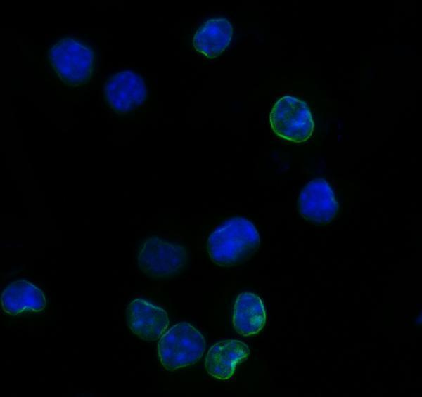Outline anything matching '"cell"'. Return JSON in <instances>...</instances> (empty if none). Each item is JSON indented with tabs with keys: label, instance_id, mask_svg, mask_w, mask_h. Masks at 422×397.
Returning <instances> with one entry per match:
<instances>
[{
	"label": "cell",
	"instance_id": "10",
	"mask_svg": "<svg viewBox=\"0 0 422 397\" xmlns=\"http://www.w3.org/2000/svg\"><path fill=\"white\" fill-rule=\"evenodd\" d=\"M3 311L11 315L42 311L46 305L43 292L31 282L18 280L11 282L1 294Z\"/></svg>",
	"mask_w": 422,
	"mask_h": 397
},
{
	"label": "cell",
	"instance_id": "7",
	"mask_svg": "<svg viewBox=\"0 0 422 397\" xmlns=\"http://www.w3.org/2000/svg\"><path fill=\"white\" fill-rule=\"evenodd\" d=\"M298 205L305 219L319 224L332 221L339 209L333 189L324 178L308 182L300 193Z\"/></svg>",
	"mask_w": 422,
	"mask_h": 397
},
{
	"label": "cell",
	"instance_id": "8",
	"mask_svg": "<svg viewBox=\"0 0 422 397\" xmlns=\"http://www.w3.org/2000/svg\"><path fill=\"white\" fill-rule=\"evenodd\" d=\"M126 316L130 330L148 341L160 339L170 324L165 309L142 298L134 299L128 304Z\"/></svg>",
	"mask_w": 422,
	"mask_h": 397
},
{
	"label": "cell",
	"instance_id": "3",
	"mask_svg": "<svg viewBox=\"0 0 422 397\" xmlns=\"http://www.w3.org/2000/svg\"><path fill=\"white\" fill-rule=\"evenodd\" d=\"M49 59L58 77L69 86H79L91 78L95 55L92 48L72 37H65L53 45Z\"/></svg>",
	"mask_w": 422,
	"mask_h": 397
},
{
	"label": "cell",
	"instance_id": "2",
	"mask_svg": "<svg viewBox=\"0 0 422 397\" xmlns=\"http://www.w3.org/2000/svg\"><path fill=\"white\" fill-rule=\"evenodd\" d=\"M201 332L187 322L174 325L160 337L157 347L162 367L175 371L196 363L205 350Z\"/></svg>",
	"mask_w": 422,
	"mask_h": 397
},
{
	"label": "cell",
	"instance_id": "9",
	"mask_svg": "<svg viewBox=\"0 0 422 397\" xmlns=\"http://www.w3.org/2000/svg\"><path fill=\"white\" fill-rule=\"evenodd\" d=\"M250 349L244 342L224 340L213 344L208 350L205 361L207 372L219 380H228L234 374L236 365L246 360Z\"/></svg>",
	"mask_w": 422,
	"mask_h": 397
},
{
	"label": "cell",
	"instance_id": "4",
	"mask_svg": "<svg viewBox=\"0 0 422 397\" xmlns=\"http://www.w3.org/2000/svg\"><path fill=\"white\" fill-rule=\"evenodd\" d=\"M269 122L279 137L300 143L312 135L314 123L307 103L295 96L286 95L278 99L269 114Z\"/></svg>",
	"mask_w": 422,
	"mask_h": 397
},
{
	"label": "cell",
	"instance_id": "5",
	"mask_svg": "<svg viewBox=\"0 0 422 397\" xmlns=\"http://www.w3.org/2000/svg\"><path fill=\"white\" fill-rule=\"evenodd\" d=\"M188 253L182 245L152 236L141 244L137 263L142 272L153 278H169L186 264Z\"/></svg>",
	"mask_w": 422,
	"mask_h": 397
},
{
	"label": "cell",
	"instance_id": "12",
	"mask_svg": "<svg viewBox=\"0 0 422 397\" xmlns=\"http://www.w3.org/2000/svg\"><path fill=\"white\" fill-rule=\"evenodd\" d=\"M265 323L266 312L260 297L250 292L240 293L233 311V325L236 332L245 337L257 334Z\"/></svg>",
	"mask_w": 422,
	"mask_h": 397
},
{
	"label": "cell",
	"instance_id": "11",
	"mask_svg": "<svg viewBox=\"0 0 422 397\" xmlns=\"http://www.w3.org/2000/svg\"><path fill=\"white\" fill-rule=\"evenodd\" d=\"M233 26L226 18L207 20L195 32L192 43L195 50L209 59L219 57L229 46Z\"/></svg>",
	"mask_w": 422,
	"mask_h": 397
},
{
	"label": "cell",
	"instance_id": "6",
	"mask_svg": "<svg viewBox=\"0 0 422 397\" xmlns=\"http://www.w3.org/2000/svg\"><path fill=\"white\" fill-rule=\"evenodd\" d=\"M103 93L112 110L118 114H124L139 107L147 98L143 78L131 70L122 71L109 77Z\"/></svg>",
	"mask_w": 422,
	"mask_h": 397
},
{
	"label": "cell",
	"instance_id": "1",
	"mask_svg": "<svg viewBox=\"0 0 422 397\" xmlns=\"http://www.w3.org/2000/svg\"><path fill=\"white\" fill-rule=\"evenodd\" d=\"M260 243V234L255 225L245 218L235 216L211 233L207 249L213 263L221 267H231L250 258Z\"/></svg>",
	"mask_w": 422,
	"mask_h": 397
}]
</instances>
